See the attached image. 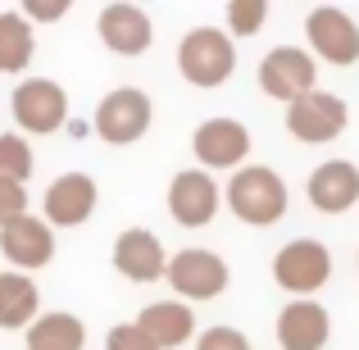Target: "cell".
<instances>
[{"label":"cell","mask_w":359,"mask_h":350,"mask_svg":"<svg viewBox=\"0 0 359 350\" xmlns=\"http://www.w3.org/2000/svg\"><path fill=\"white\" fill-rule=\"evenodd\" d=\"M259 91L269 100H282V105H296L300 96L318 91V64L309 51L300 46H273L259 60Z\"/></svg>","instance_id":"5b68a950"},{"label":"cell","mask_w":359,"mask_h":350,"mask_svg":"<svg viewBox=\"0 0 359 350\" xmlns=\"http://www.w3.org/2000/svg\"><path fill=\"white\" fill-rule=\"evenodd\" d=\"M168 287L177 291V300L182 305H191V300H214V296H223L228 291V282H232V269H228V260L223 255H214V250H201V245H187V250H177V255H168Z\"/></svg>","instance_id":"277c9868"},{"label":"cell","mask_w":359,"mask_h":350,"mask_svg":"<svg viewBox=\"0 0 359 350\" xmlns=\"http://www.w3.org/2000/svg\"><path fill=\"white\" fill-rule=\"evenodd\" d=\"M332 337V314L318 300H287L278 314V346L282 350H323Z\"/></svg>","instance_id":"e0dca14e"},{"label":"cell","mask_w":359,"mask_h":350,"mask_svg":"<svg viewBox=\"0 0 359 350\" xmlns=\"http://www.w3.org/2000/svg\"><path fill=\"white\" fill-rule=\"evenodd\" d=\"M36 55V36L18 9H0V73H23Z\"/></svg>","instance_id":"44dd1931"},{"label":"cell","mask_w":359,"mask_h":350,"mask_svg":"<svg viewBox=\"0 0 359 350\" xmlns=\"http://www.w3.org/2000/svg\"><path fill=\"white\" fill-rule=\"evenodd\" d=\"M18 14H23L27 23H55V18L69 14V0H50V5H41V0H23Z\"/></svg>","instance_id":"4316f807"},{"label":"cell","mask_w":359,"mask_h":350,"mask_svg":"<svg viewBox=\"0 0 359 350\" xmlns=\"http://www.w3.org/2000/svg\"><path fill=\"white\" fill-rule=\"evenodd\" d=\"M232 69H237V41L223 27H191L177 41V73L191 87L214 91L232 78Z\"/></svg>","instance_id":"7a4b0ae2"},{"label":"cell","mask_w":359,"mask_h":350,"mask_svg":"<svg viewBox=\"0 0 359 350\" xmlns=\"http://www.w3.org/2000/svg\"><path fill=\"white\" fill-rule=\"evenodd\" d=\"M196 350H250V337H245L241 328L219 323V328H205V332L196 337Z\"/></svg>","instance_id":"cb8c5ba5"},{"label":"cell","mask_w":359,"mask_h":350,"mask_svg":"<svg viewBox=\"0 0 359 350\" xmlns=\"http://www.w3.org/2000/svg\"><path fill=\"white\" fill-rule=\"evenodd\" d=\"M327 278H332V250L314 236H296L273 255V282L291 291V300H314V291H323Z\"/></svg>","instance_id":"3957f363"},{"label":"cell","mask_w":359,"mask_h":350,"mask_svg":"<svg viewBox=\"0 0 359 350\" xmlns=\"http://www.w3.org/2000/svg\"><path fill=\"white\" fill-rule=\"evenodd\" d=\"M219 205H223V191L214 182V173H205V168H182L168 182V214L182 228H205L219 214Z\"/></svg>","instance_id":"7c38bea8"},{"label":"cell","mask_w":359,"mask_h":350,"mask_svg":"<svg viewBox=\"0 0 359 350\" xmlns=\"http://www.w3.org/2000/svg\"><path fill=\"white\" fill-rule=\"evenodd\" d=\"M305 41H309V55L323 60V64H337V69L359 64V23L346 14V9H337V5L309 9Z\"/></svg>","instance_id":"ba28073f"},{"label":"cell","mask_w":359,"mask_h":350,"mask_svg":"<svg viewBox=\"0 0 359 350\" xmlns=\"http://www.w3.org/2000/svg\"><path fill=\"white\" fill-rule=\"evenodd\" d=\"M223 201H228V210L237 214L241 223H250V228H273V223L287 214V182H282L278 168L269 164H245L232 173L228 191H223Z\"/></svg>","instance_id":"6da1fadb"},{"label":"cell","mask_w":359,"mask_h":350,"mask_svg":"<svg viewBox=\"0 0 359 350\" xmlns=\"http://www.w3.org/2000/svg\"><path fill=\"white\" fill-rule=\"evenodd\" d=\"M191 150L205 173H214V168H232L237 173V168H245V155H250V128L241 119H223V114L205 119L191 137Z\"/></svg>","instance_id":"30bf717a"},{"label":"cell","mask_w":359,"mask_h":350,"mask_svg":"<svg viewBox=\"0 0 359 350\" xmlns=\"http://www.w3.org/2000/svg\"><path fill=\"white\" fill-rule=\"evenodd\" d=\"M96 205H100L96 177L91 173H64L46 187L41 210H46V223H50V228H82V223L96 214Z\"/></svg>","instance_id":"4fadbf2b"},{"label":"cell","mask_w":359,"mask_h":350,"mask_svg":"<svg viewBox=\"0 0 359 350\" xmlns=\"http://www.w3.org/2000/svg\"><path fill=\"white\" fill-rule=\"evenodd\" d=\"M96 32L100 41L109 46L114 55H146L150 46H155V23H150V14L141 5H128V0H114V5L100 9L96 18Z\"/></svg>","instance_id":"5bb4252c"},{"label":"cell","mask_w":359,"mask_h":350,"mask_svg":"<svg viewBox=\"0 0 359 350\" xmlns=\"http://www.w3.org/2000/svg\"><path fill=\"white\" fill-rule=\"evenodd\" d=\"M355 264H359V255H355Z\"/></svg>","instance_id":"83f0119b"},{"label":"cell","mask_w":359,"mask_h":350,"mask_svg":"<svg viewBox=\"0 0 359 350\" xmlns=\"http://www.w3.org/2000/svg\"><path fill=\"white\" fill-rule=\"evenodd\" d=\"M305 196L318 214H346L359 205V164L351 159H323V164L309 173Z\"/></svg>","instance_id":"9a60e30c"},{"label":"cell","mask_w":359,"mask_h":350,"mask_svg":"<svg viewBox=\"0 0 359 350\" xmlns=\"http://www.w3.org/2000/svg\"><path fill=\"white\" fill-rule=\"evenodd\" d=\"M36 309H41V296H36V282L27 273L5 269L0 273V328H32Z\"/></svg>","instance_id":"ffe728a7"},{"label":"cell","mask_w":359,"mask_h":350,"mask_svg":"<svg viewBox=\"0 0 359 350\" xmlns=\"http://www.w3.org/2000/svg\"><path fill=\"white\" fill-rule=\"evenodd\" d=\"M114 269L123 273L128 282H159L168 273V255H164V241H159L150 228H128V232H118V241H114Z\"/></svg>","instance_id":"2e32d148"},{"label":"cell","mask_w":359,"mask_h":350,"mask_svg":"<svg viewBox=\"0 0 359 350\" xmlns=\"http://www.w3.org/2000/svg\"><path fill=\"white\" fill-rule=\"evenodd\" d=\"M0 255L14 264V273L32 278L36 269H46L55 260V228L36 214H18L0 228Z\"/></svg>","instance_id":"8fae6325"},{"label":"cell","mask_w":359,"mask_h":350,"mask_svg":"<svg viewBox=\"0 0 359 350\" xmlns=\"http://www.w3.org/2000/svg\"><path fill=\"white\" fill-rule=\"evenodd\" d=\"M23 337H27V350H82L87 346V323L78 314L50 309V314H36Z\"/></svg>","instance_id":"d6986e66"},{"label":"cell","mask_w":359,"mask_h":350,"mask_svg":"<svg viewBox=\"0 0 359 350\" xmlns=\"http://www.w3.org/2000/svg\"><path fill=\"white\" fill-rule=\"evenodd\" d=\"M269 23V0H232L228 5V36H255Z\"/></svg>","instance_id":"603a6c76"},{"label":"cell","mask_w":359,"mask_h":350,"mask_svg":"<svg viewBox=\"0 0 359 350\" xmlns=\"http://www.w3.org/2000/svg\"><path fill=\"white\" fill-rule=\"evenodd\" d=\"M346 123H351V109H346V100L332 96V91H309L296 105H287V132L296 141H305V146H327V141H337L346 132Z\"/></svg>","instance_id":"9c48e42d"},{"label":"cell","mask_w":359,"mask_h":350,"mask_svg":"<svg viewBox=\"0 0 359 350\" xmlns=\"http://www.w3.org/2000/svg\"><path fill=\"white\" fill-rule=\"evenodd\" d=\"M32 177V146L18 132H0V182L23 187Z\"/></svg>","instance_id":"7402d4cb"},{"label":"cell","mask_w":359,"mask_h":350,"mask_svg":"<svg viewBox=\"0 0 359 350\" xmlns=\"http://www.w3.org/2000/svg\"><path fill=\"white\" fill-rule=\"evenodd\" d=\"M132 323H137L159 350H177V346H187L196 337V314H191V305H182V300H155V305H146Z\"/></svg>","instance_id":"ac0fdd59"},{"label":"cell","mask_w":359,"mask_h":350,"mask_svg":"<svg viewBox=\"0 0 359 350\" xmlns=\"http://www.w3.org/2000/svg\"><path fill=\"white\" fill-rule=\"evenodd\" d=\"M9 109H14V123L32 137H50L69 123V91L55 78H23L9 96Z\"/></svg>","instance_id":"52a82bcc"},{"label":"cell","mask_w":359,"mask_h":350,"mask_svg":"<svg viewBox=\"0 0 359 350\" xmlns=\"http://www.w3.org/2000/svg\"><path fill=\"white\" fill-rule=\"evenodd\" d=\"M105 350H159V346L150 342V337L141 332L137 323H118V328H109V337H105Z\"/></svg>","instance_id":"d4e9b609"},{"label":"cell","mask_w":359,"mask_h":350,"mask_svg":"<svg viewBox=\"0 0 359 350\" xmlns=\"http://www.w3.org/2000/svg\"><path fill=\"white\" fill-rule=\"evenodd\" d=\"M155 123V105L141 87H114L96 105V137L105 146H132L141 141Z\"/></svg>","instance_id":"8992f818"},{"label":"cell","mask_w":359,"mask_h":350,"mask_svg":"<svg viewBox=\"0 0 359 350\" xmlns=\"http://www.w3.org/2000/svg\"><path fill=\"white\" fill-rule=\"evenodd\" d=\"M18 214H27V187L0 182V228H5L9 219H18Z\"/></svg>","instance_id":"484cf974"}]
</instances>
